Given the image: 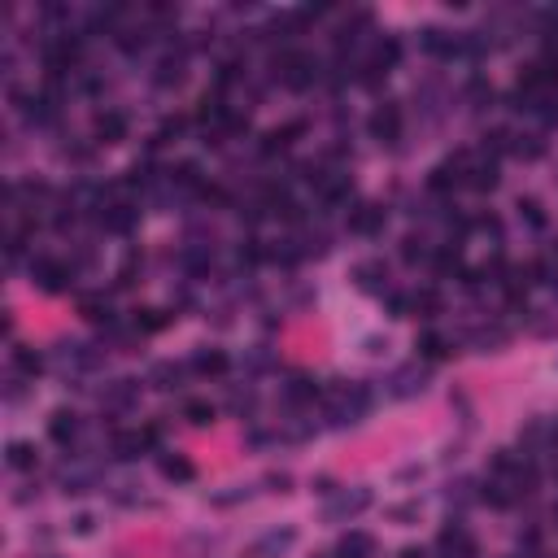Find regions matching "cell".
Masks as SVG:
<instances>
[{
    "label": "cell",
    "mask_w": 558,
    "mask_h": 558,
    "mask_svg": "<svg viewBox=\"0 0 558 558\" xmlns=\"http://www.w3.org/2000/svg\"><path fill=\"white\" fill-rule=\"evenodd\" d=\"M18 366H22V371H40V358H31V353H18Z\"/></svg>",
    "instance_id": "cell-1"
}]
</instances>
